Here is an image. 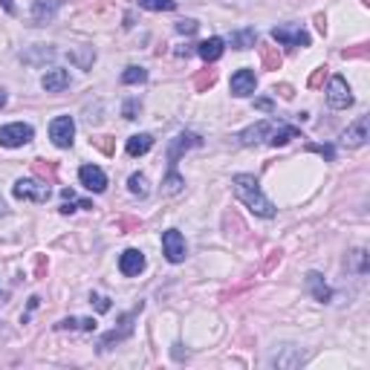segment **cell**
Returning a JSON list of instances; mask_svg holds the SVG:
<instances>
[{
    "label": "cell",
    "instance_id": "cell-3",
    "mask_svg": "<svg viewBox=\"0 0 370 370\" xmlns=\"http://www.w3.org/2000/svg\"><path fill=\"white\" fill-rule=\"evenodd\" d=\"M32 136H35L32 125H23V122H12L0 127V145L4 148H23L32 142Z\"/></svg>",
    "mask_w": 370,
    "mask_h": 370
},
{
    "label": "cell",
    "instance_id": "cell-32",
    "mask_svg": "<svg viewBox=\"0 0 370 370\" xmlns=\"http://www.w3.org/2000/svg\"><path fill=\"white\" fill-rule=\"evenodd\" d=\"M6 215V205H4V200H0V217H4Z\"/></svg>",
    "mask_w": 370,
    "mask_h": 370
},
{
    "label": "cell",
    "instance_id": "cell-7",
    "mask_svg": "<svg viewBox=\"0 0 370 370\" xmlns=\"http://www.w3.org/2000/svg\"><path fill=\"white\" fill-rule=\"evenodd\" d=\"M272 38L283 46H310V32L304 26H293V23H283V26H275L272 30Z\"/></svg>",
    "mask_w": 370,
    "mask_h": 370
},
{
    "label": "cell",
    "instance_id": "cell-29",
    "mask_svg": "<svg viewBox=\"0 0 370 370\" xmlns=\"http://www.w3.org/2000/svg\"><path fill=\"white\" fill-rule=\"evenodd\" d=\"M255 108H257V110H267V113H269V110H272V101H269V98H260V101H255Z\"/></svg>",
    "mask_w": 370,
    "mask_h": 370
},
{
    "label": "cell",
    "instance_id": "cell-28",
    "mask_svg": "<svg viewBox=\"0 0 370 370\" xmlns=\"http://www.w3.org/2000/svg\"><path fill=\"white\" fill-rule=\"evenodd\" d=\"M90 304H96V310H98V312H108V310H110V301L104 298V295H96V293L90 295Z\"/></svg>",
    "mask_w": 370,
    "mask_h": 370
},
{
    "label": "cell",
    "instance_id": "cell-24",
    "mask_svg": "<svg viewBox=\"0 0 370 370\" xmlns=\"http://www.w3.org/2000/svg\"><path fill=\"white\" fill-rule=\"evenodd\" d=\"M148 82V70L145 67H127L122 72V84H145Z\"/></svg>",
    "mask_w": 370,
    "mask_h": 370
},
{
    "label": "cell",
    "instance_id": "cell-14",
    "mask_svg": "<svg viewBox=\"0 0 370 370\" xmlns=\"http://www.w3.org/2000/svg\"><path fill=\"white\" fill-rule=\"evenodd\" d=\"M58 9H61V0H35V4H32V20L38 26L52 23L56 15H58Z\"/></svg>",
    "mask_w": 370,
    "mask_h": 370
},
{
    "label": "cell",
    "instance_id": "cell-20",
    "mask_svg": "<svg viewBox=\"0 0 370 370\" xmlns=\"http://www.w3.org/2000/svg\"><path fill=\"white\" fill-rule=\"evenodd\" d=\"M229 44H231L234 49H249V46L257 44V32H255V30H237V32H231Z\"/></svg>",
    "mask_w": 370,
    "mask_h": 370
},
{
    "label": "cell",
    "instance_id": "cell-4",
    "mask_svg": "<svg viewBox=\"0 0 370 370\" xmlns=\"http://www.w3.org/2000/svg\"><path fill=\"white\" fill-rule=\"evenodd\" d=\"M327 104L333 110H347L353 104V93L347 87V82L341 75H333L330 84H327Z\"/></svg>",
    "mask_w": 370,
    "mask_h": 370
},
{
    "label": "cell",
    "instance_id": "cell-25",
    "mask_svg": "<svg viewBox=\"0 0 370 370\" xmlns=\"http://www.w3.org/2000/svg\"><path fill=\"white\" fill-rule=\"evenodd\" d=\"M139 6L148 12H171L177 9V0H139Z\"/></svg>",
    "mask_w": 370,
    "mask_h": 370
},
{
    "label": "cell",
    "instance_id": "cell-2",
    "mask_svg": "<svg viewBox=\"0 0 370 370\" xmlns=\"http://www.w3.org/2000/svg\"><path fill=\"white\" fill-rule=\"evenodd\" d=\"M12 194H15V200H30V203H46L49 197H52V189L46 182H41V179H18L15 185H12Z\"/></svg>",
    "mask_w": 370,
    "mask_h": 370
},
{
    "label": "cell",
    "instance_id": "cell-27",
    "mask_svg": "<svg viewBox=\"0 0 370 370\" xmlns=\"http://www.w3.org/2000/svg\"><path fill=\"white\" fill-rule=\"evenodd\" d=\"M177 32H182V35H194V32H197V20H179V23H177Z\"/></svg>",
    "mask_w": 370,
    "mask_h": 370
},
{
    "label": "cell",
    "instance_id": "cell-11",
    "mask_svg": "<svg viewBox=\"0 0 370 370\" xmlns=\"http://www.w3.org/2000/svg\"><path fill=\"white\" fill-rule=\"evenodd\" d=\"M231 96H237V98H246V96H252L255 93V87H257V78H255V72L252 70H237L234 75H231Z\"/></svg>",
    "mask_w": 370,
    "mask_h": 370
},
{
    "label": "cell",
    "instance_id": "cell-21",
    "mask_svg": "<svg viewBox=\"0 0 370 370\" xmlns=\"http://www.w3.org/2000/svg\"><path fill=\"white\" fill-rule=\"evenodd\" d=\"M127 189H130V194H134V197H142V200L151 194V189H148V177H145V174H130Z\"/></svg>",
    "mask_w": 370,
    "mask_h": 370
},
{
    "label": "cell",
    "instance_id": "cell-31",
    "mask_svg": "<svg viewBox=\"0 0 370 370\" xmlns=\"http://www.w3.org/2000/svg\"><path fill=\"white\" fill-rule=\"evenodd\" d=\"M4 104H6V90L0 87V108H4Z\"/></svg>",
    "mask_w": 370,
    "mask_h": 370
},
{
    "label": "cell",
    "instance_id": "cell-26",
    "mask_svg": "<svg viewBox=\"0 0 370 370\" xmlns=\"http://www.w3.org/2000/svg\"><path fill=\"white\" fill-rule=\"evenodd\" d=\"M139 113H142V101H139V98H127V101H125V108H122V116L134 122Z\"/></svg>",
    "mask_w": 370,
    "mask_h": 370
},
{
    "label": "cell",
    "instance_id": "cell-30",
    "mask_svg": "<svg viewBox=\"0 0 370 370\" xmlns=\"http://www.w3.org/2000/svg\"><path fill=\"white\" fill-rule=\"evenodd\" d=\"M0 6H4L9 15H15V12H18V9H15V0H0Z\"/></svg>",
    "mask_w": 370,
    "mask_h": 370
},
{
    "label": "cell",
    "instance_id": "cell-23",
    "mask_svg": "<svg viewBox=\"0 0 370 370\" xmlns=\"http://www.w3.org/2000/svg\"><path fill=\"white\" fill-rule=\"evenodd\" d=\"M58 330H84V333H93L96 330V321L93 319H64L56 324Z\"/></svg>",
    "mask_w": 370,
    "mask_h": 370
},
{
    "label": "cell",
    "instance_id": "cell-13",
    "mask_svg": "<svg viewBox=\"0 0 370 370\" xmlns=\"http://www.w3.org/2000/svg\"><path fill=\"white\" fill-rule=\"evenodd\" d=\"M203 145V139L197 136V134H179L174 142H171V148H168V160H171V168H177V160L185 153V151H191V148H200Z\"/></svg>",
    "mask_w": 370,
    "mask_h": 370
},
{
    "label": "cell",
    "instance_id": "cell-18",
    "mask_svg": "<svg viewBox=\"0 0 370 370\" xmlns=\"http://www.w3.org/2000/svg\"><path fill=\"white\" fill-rule=\"evenodd\" d=\"M151 148H153V136H151V134H136V136H130L127 145H125L127 156H142V153H148Z\"/></svg>",
    "mask_w": 370,
    "mask_h": 370
},
{
    "label": "cell",
    "instance_id": "cell-5",
    "mask_svg": "<svg viewBox=\"0 0 370 370\" xmlns=\"http://www.w3.org/2000/svg\"><path fill=\"white\" fill-rule=\"evenodd\" d=\"M49 139L56 148H72V139H75V122L72 116H58L49 122Z\"/></svg>",
    "mask_w": 370,
    "mask_h": 370
},
{
    "label": "cell",
    "instance_id": "cell-19",
    "mask_svg": "<svg viewBox=\"0 0 370 370\" xmlns=\"http://www.w3.org/2000/svg\"><path fill=\"white\" fill-rule=\"evenodd\" d=\"M298 136H301V134H298V127L278 122V125H275V130H272V136H269V145H272V148H278V145H286L289 139H298Z\"/></svg>",
    "mask_w": 370,
    "mask_h": 370
},
{
    "label": "cell",
    "instance_id": "cell-1",
    "mask_svg": "<svg viewBox=\"0 0 370 370\" xmlns=\"http://www.w3.org/2000/svg\"><path fill=\"white\" fill-rule=\"evenodd\" d=\"M231 191H234V197L241 200L252 215H257V217H275V205L267 200V194L260 191V182L252 177V174H237L234 179H231Z\"/></svg>",
    "mask_w": 370,
    "mask_h": 370
},
{
    "label": "cell",
    "instance_id": "cell-10",
    "mask_svg": "<svg viewBox=\"0 0 370 370\" xmlns=\"http://www.w3.org/2000/svg\"><path fill=\"white\" fill-rule=\"evenodd\" d=\"M142 269H145V255L139 249H125L119 255V272L125 278H136Z\"/></svg>",
    "mask_w": 370,
    "mask_h": 370
},
{
    "label": "cell",
    "instance_id": "cell-9",
    "mask_svg": "<svg viewBox=\"0 0 370 370\" xmlns=\"http://www.w3.org/2000/svg\"><path fill=\"white\" fill-rule=\"evenodd\" d=\"M162 255H165L171 263H182V260H185V237H182L177 229L162 231Z\"/></svg>",
    "mask_w": 370,
    "mask_h": 370
},
{
    "label": "cell",
    "instance_id": "cell-17",
    "mask_svg": "<svg viewBox=\"0 0 370 370\" xmlns=\"http://www.w3.org/2000/svg\"><path fill=\"white\" fill-rule=\"evenodd\" d=\"M307 286H310V293L315 295V301L327 304V301L333 298V289L324 283V278H321L319 272H310V275H307Z\"/></svg>",
    "mask_w": 370,
    "mask_h": 370
},
{
    "label": "cell",
    "instance_id": "cell-6",
    "mask_svg": "<svg viewBox=\"0 0 370 370\" xmlns=\"http://www.w3.org/2000/svg\"><path fill=\"white\" fill-rule=\"evenodd\" d=\"M275 125H278V122H272V119L255 122L252 127H246V130H241V134H237V142H241V145H246V148H252V145H260V142H267V145H269V136H272Z\"/></svg>",
    "mask_w": 370,
    "mask_h": 370
},
{
    "label": "cell",
    "instance_id": "cell-8",
    "mask_svg": "<svg viewBox=\"0 0 370 370\" xmlns=\"http://www.w3.org/2000/svg\"><path fill=\"white\" fill-rule=\"evenodd\" d=\"M78 182H82L87 191L101 194L104 189H108V174H104L98 165H82L78 168Z\"/></svg>",
    "mask_w": 370,
    "mask_h": 370
},
{
    "label": "cell",
    "instance_id": "cell-16",
    "mask_svg": "<svg viewBox=\"0 0 370 370\" xmlns=\"http://www.w3.org/2000/svg\"><path fill=\"white\" fill-rule=\"evenodd\" d=\"M223 49H226L223 38H208V41L197 44V56H200L205 64H215V61L223 56Z\"/></svg>",
    "mask_w": 370,
    "mask_h": 370
},
{
    "label": "cell",
    "instance_id": "cell-12",
    "mask_svg": "<svg viewBox=\"0 0 370 370\" xmlns=\"http://www.w3.org/2000/svg\"><path fill=\"white\" fill-rule=\"evenodd\" d=\"M367 142V116H359L345 134H341V145L345 148H362Z\"/></svg>",
    "mask_w": 370,
    "mask_h": 370
},
{
    "label": "cell",
    "instance_id": "cell-22",
    "mask_svg": "<svg viewBox=\"0 0 370 370\" xmlns=\"http://www.w3.org/2000/svg\"><path fill=\"white\" fill-rule=\"evenodd\" d=\"M182 185H185V179L177 174V168H171V171H168V177L162 179V194L174 197V194H179V191H182Z\"/></svg>",
    "mask_w": 370,
    "mask_h": 370
},
{
    "label": "cell",
    "instance_id": "cell-15",
    "mask_svg": "<svg viewBox=\"0 0 370 370\" xmlns=\"http://www.w3.org/2000/svg\"><path fill=\"white\" fill-rule=\"evenodd\" d=\"M41 87H44L46 93H61V90H67V87H70V72H67V70H46V72L41 75Z\"/></svg>",
    "mask_w": 370,
    "mask_h": 370
}]
</instances>
